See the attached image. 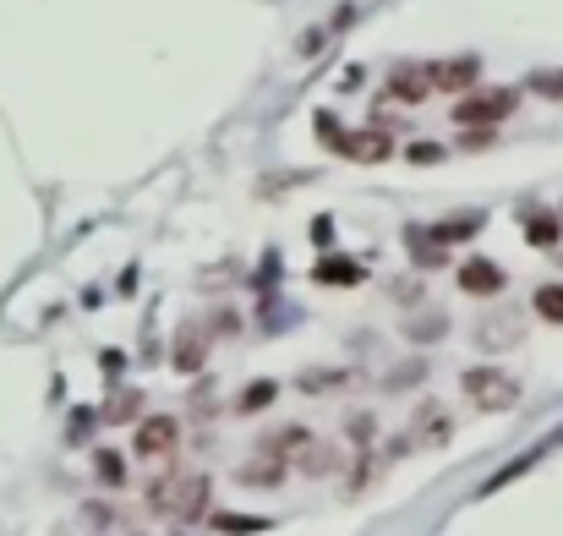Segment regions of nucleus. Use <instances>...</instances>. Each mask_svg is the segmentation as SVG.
<instances>
[{"label": "nucleus", "instance_id": "32", "mask_svg": "<svg viewBox=\"0 0 563 536\" xmlns=\"http://www.w3.org/2000/svg\"><path fill=\"white\" fill-rule=\"evenodd\" d=\"M553 258H558V268H563V252H553Z\"/></svg>", "mask_w": 563, "mask_h": 536}, {"label": "nucleus", "instance_id": "1", "mask_svg": "<svg viewBox=\"0 0 563 536\" xmlns=\"http://www.w3.org/2000/svg\"><path fill=\"white\" fill-rule=\"evenodd\" d=\"M208 498H214V476L203 471H164L148 482V509L154 515H175V520H208Z\"/></svg>", "mask_w": 563, "mask_h": 536}, {"label": "nucleus", "instance_id": "28", "mask_svg": "<svg viewBox=\"0 0 563 536\" xmlns=\"http://www.w3.org/2000/svg\"><path fill=\"white\" fill-rule=\"evenodd\" d=\"M345 433H350V444H356V449H367V444H372V433H378V422H372L367 411H356V416L345 422Z\"/></svg>", "mask_w": 563, "mask_h": 536}, {"label": "nucleus", "instance_id": "10", "mask_svg": "<svg viewBox=\"0 0 563 536\" xmlns=\"http://www.w3.org/2000/svg\"><path fill=\"white\" fill-rule=\"evenodd\" d=\"M208 345H214V334H208L203 323H181V329H175V345H170V367L186 372V378H197V372L208 367Z\"/></svg>", "mask_w": 563, "mask_h": 536}, {"label": "nucleus", "instance_id": "18", "mask_svg": "<svg viewBox=\"0 0 563 536\" xmlns=\"http://www.w3.org/2000/svg\"><path fill=\"white\" fill-rule=\"evenodd\" d=\"M285 471H290L285 460H274V454L257 449V460H241L236 465V482L241 487H279V482H285Z\"/></svg>", "mask_w": 563, "mask_h": 536}, {"label": "nucleus", "instance_id": "24", "mask_svg": "<svg viewBox=\"0 0 563 536\" xmlns=\"http://www.w3.org/2000/svg\"><path fill=\"white\" fill-rule=\"evenodd\" d=\"M137 405H143V394L126 389V394H110V405H104V422H137Z\"/></svg>", "mask_w": 563, "mask_h": 536}, {"label": "nucleus", "instance_id": "20", "mask_svg": "<svg viewBox=\"0 0 563 536\" xmlns=\"http://www.w3.org/2000/svg\"><path fill=\"white\" fill-rule=\"evenodd\" d=\"M274 400H279V383L274 378H257V383H246V389L236 394V416H257V411H268Z\"/></svg>", "mask_w": 563, "mask_h": 536}, {"label": "nucleus", "instance_id": "5", "mask_svg": "<svg viewBox=\"0 0 563 536\" xmlns=\"http://www.w3.org/2000/svg\"><path fill=\"white\" fill-rule=\"evenodd\" d=\"M471 340H476V351H487V356L514 351V345L525 340V323H520V312H514V307H492L487 318L471 329Z\"/></svg>", "mask_w": 563, "mask_h": 536}, {"label": "nucleus", "instance_id": "30", "mask_svg": "<svg viewBox=\"0 0 563 536\" xmlns=\"http://www.w3.org/2000/svg\"><path fill=\"white\" fill-rule=\"evenodd\" d=\"M334 383L345 389L350 372H307V378H301V389H307V394H323V389H334Z\"/></svg>", "mask_w": 563, "mask_h": 536}, {"label": "nucleus", "instance_id": "27", "mask_svg": "<svg viewBox=\"0 0 563 536\" xmlns=\"http://www.w3.org/2000/svg\"><path fill=\"white\" fill-rule=\"evenodd\" d=\"M443 154H449V148H443V143H427V137L405 148V159H410V165H443Z\"/></svg>", "mask_w": 563, "mask_h": 536}, {"label": "nucleus", "instance_id": "23", "mask_svg": "<svg viewBox=\"0 0 563 536\" xmlns=\"http://www.w3.org/2000/svg\"><path fill=\"white\" fill-rule=\"evenodd\" d=\"M208 526L230 531V536H246V531H268L274 520H263V515H208Z\"/></svg>", "mask_w": 563, "mask_h": 536}, {"label": "nucleus", "instance_id": "16", "mask_svg": "<svg viewBox=\"0 0 563 536\" xmlns=\"http://www.w3.org/2000/svg\"><path fill=\"white\" fill-rule=\"evenodd\" d=\"M405 252H410V263H416V268H443V263H449V247L432 241L427 225H405Z\"/></svg>", "mask_w": 563, "mask_h": 536}, {"label": "nucleus", "instance_id": "25", "mask_svg": "<svg viewBox=\"0 0 563 536\" xmlns=\"http://www.w3.org/2000/svg\"><path fill=\"white\" fill-rule=\"evenodd\" d=\"M531 93H542V99L563 104V72H531V83H525Z\"/></svg>", "mask_w": 563, "mask_h": 536}, {"label": "nucleus", "instance_id": "11", "mask_svg": "<svg viewBox=\"0 0 563 536\" xmlns=\"http://www.w3.org/2000/svg\"><path fill=\"white\" fill-rule=\"evenodd\" d=\"M405 438H410V444H421V449H443L454 438V416L443 411L438 400H421L416 416H410V433Z\"/></svg>", "mask_w": 563, "mask_h": 536}, {"label": "nucleus", "instance_id": "12", "mask_svg": "<svg viewBox=\"0 0 563 536\" xmlns=\"http://www.w3.org/2000/svg\"><path fill=\"white\" fill-rule=\"evenodd\" d=\"M520 230H525V241H531L536 252H558L563 247V214L558 208H542V203L520 208Z\"/></svg>", "mask_w": 563, "mask_h": 536}, {"label": "nucleus", "instance_id": "26", "mask_svg": "<svg viewBox=\"0 0 563 536\" xmlns=\"http://www.w3.org/2000/svg\"><path fill=\"white\" fill-rule=\"evenodd\" d=\"M492 143H498L492 126H460V148L465 154H482V148H492Z\"/></svg>", "mask_w": 563, "mask_h": 536}, {"label": "nucleus", "instance_id": "8", "mask_svg": "<svg viewBox=\"0 0 563 536\" xmlns=\"http://www.w3.org/2000/svg\"><path fill=\"white\" fill-rule=\"evenodd\" d=\"M383 93L394 104H427L432 93V61H400L389 77H383Z\"/></svg>", "mask_w": 563, "mask_h": 536}, {"label": "nucleus", "instance_id": "31", "mask_svg": "<svg viewBox=\"0 0 563 536\" xmlns=\"http://www.w3.org/2000/svg\"><path fill=\"white\" fill-rule=\"evenodd\" d=\"M318 137H323V148H334L339 137H345V126H339V121H334V115H328V110H318Z\"/></svg>", "mask_w": 563, "mask_h": 536}, {"label": "nucleus", "instance_id": "4", "mask_svg": "<svg viewBox=\"0 0 563 536\" xmlns=\"http://www.w3.org/2000/svg\"><path fill=\"white\" fill-rule=\"evenodd\" d=\"M175 449H181V422L175 416H143L132 433V454H143V460H175Z\"/></svg>", "mask_w": 563, "mask_h": 536}, {"label": "nucleus", "instance_id": "15", "mask_svg": "<svg viewBox=\"0 0 563 536\" xmlns=\"http://www.w3.org/2000/svg\"><path fill=\"white\" fill-rule=\"evenodd\" d=\"M405 340H410V345H438V340H449V312H443V307L410 312V318H405Z\"/></svg>", "mask_w": 563, "mask_h": 536}, {"label": "nucleus", "instance_id": "21", "mask_svg": "<svg viewBox=\"0 0 563 536\" xmlns=\"http://www.w3.org/2000/svg\"><path fill=\"white\" fill-rule=\"evenodd\" d=\"M312 279L318 285H361V263L356 258H323L312 268Z\"/></svg>", "mask_w": 563, "mask_h": 536}, {"label": "nucleus", "instance_id": "7", "mask_svg": "<svg viewBox=\"0 0 563 536\" xmlns=\"http://www.w3.org/2000/svg\"><path fill=\"white\" fill-rule=\"evenodd\" d=\"M460 290L471 301H498L503 290H509V274H503V263H492V258H482V252H471V258L460 263Z\"/></svg>", "mask_w": 563, "mask_h": 536}, {"label": "nucleus", "instance_id": "9", "mask_svg": "<svg viewBox=\"0 0 563 536\" xmlns=\"http://www.w3.org/2000/svg\"><path fill=\"white\" fill-rule=\"evenodd\" d=\"M482 88V55H449V61H432V93H471Z\"/></svg>", "mask_w": 563, "mask_h": 536}, {"label": "nucleus", "instance_id": "17", "mask_svg": "<svg viewBox=\"0 0 563 536\" xmlns=\"http://www.w3.org/2000/svg\"><path fill=\"white\" fill-rule=\"evenodd\" d=\"M312 444V427H301V422H285V427H274V433L263 438V454H274V460H285V465H296V454Z\"/></svg>", "mask_w": 563, "mask_h": 536}, {"label": "nucleus", "instance_id": "13", "mask_svg": "<svg viewBox=\"0 0 563 536\" xmlns=\"http://www.w3.org/2000/svg\"><path fill=\"white\" fill-rule=\"evenodd\" d=\"M482 225H487L482 208H465V214H449V219H438V225H427V230H432V241H443V247H460V241L482 236Z\"/></svg>", "mask_w": 563, "mask_h": 536}, {"label": "nucleus", "instance_id": "19", "mask_svg": "<svg viewBox=\"0 0 563 536\" xmlns=\"http://www.w3.org/2000/svg\"><path fill=\"white\" fill-rule=\"evenodd\" d=\"M531 312H536L542 323H558V329H563V279H542V285H536Z\"/></svg>", "mask_w": 563, "mask_h": 536}, {"label": "nucleus", "instance_id": "14", "mask_svg": "<svg viewBox=\"0 0 563 536\" xmlns=\"http://www.w3.org/2000/svg\"><path fill=\"white\" fill-rule=\"evenodd\" d=\"M339 465H345V449H339V444H318V438H312V444L296 454V471H301V476H312V482L334 476Z\"/></svg>", "mask_w": 563, "mask_h": 536}, {"label": "nucleus", "instance_id": "29", "mask_svg": "<svg viewBox=\"0 0 563 536\" xmlns=\"http://www.w3.org/2000/svg\"><path fill=\"white\" fill-rule=\"evenodd\" d=\"M416 378H427V361H405L400 372H389V378H383V389H410Z\"/></svg>", "mask_w": 563, "mask_h": 536}, {"label": "nucleus", "instance_id": "2", "mask_svg": "<svg viewBox=\"0 0 563 536\" xmlns=\"http://www.w3.org/2000/svg\"><path fill=\"white\" fill-rule=\"evenodd\" d=\"M460 394L471 400V411H482V416H503V411H514L520 405V378H514L509 367H465L460 372Z\"/></svg>", "mask_w": 563, "mask_h": 536}, {"label": "nucleus", "instance_id": "6", "mask_svg": "<svg viewBox=\"0 0 563 536\" xmlns=\"http://www.w3.org/2000/svg\"><path fill=\"white\" fill-rule=\"evenodd\" d=\"M334 154L350 159V165H389V159H394V137L383 132V126H361V132L339 137Z\"/></svg>", "mask_w": 563, "mask_h": 536}, {"label": "nucleus", "instance_id": "3", "mask_svg": "<svg viewBox=\"0 0 563 536\" xmlns=\"http://www.w3.org/2000/svg\"><path fill=\"white\" fill-rule=\"evenodd\" d=\"M520 110V88H471L454 99V126H492L498 132L503 121H514Z\"/></svg>", "mask_w": 563, "mask_h": 536}, {"label": "nucleus", "instance_id": "22", "mask_svg": "<svg viewBox=\"0 0 563 536\" xmlns=\"http://www.w3.org/2000/svg\"><path fill=\"white\" fill-rule=\"evenodd\" d=\"M93 476H99L104 487H126V460L115 449H93Z\"/></svg>", "mask_w": 563, "mask_h": 536}]
</instances>
